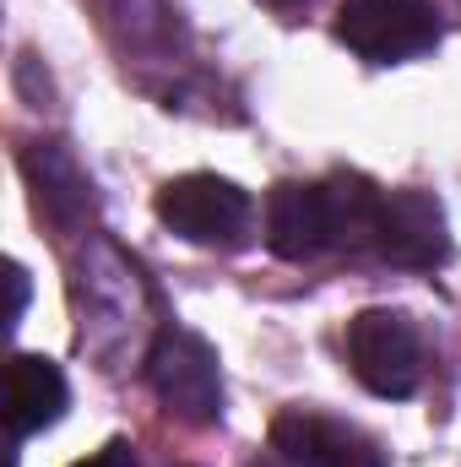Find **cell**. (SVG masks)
I'll list each match as a JSON object with an SVG mask.
<instances>
[{
	"label": "cell",
	"instance_id": "obj_9",
	"mask_svg": "<svg viewBox=\"0 0 461 467\" xmlns=\"http://www.w3.org/2000/svg\"><path fill=\"white\" fill-rule=\"evenodd\" d=\"M5 402H11V435L16 441L49 430L66 413V402H71L60 364L44 358V353H16L11 358V375H5Z\"/></svg>",
	"mask_w": 461,
	"mask_h": 467
},
{
	"label": "cell",
	"instance_id": "obj_1",
	"mask_svg": "<svg viewBox=\"0 0 461 467\" xmlns=\"http://www.w3.org/2000/svg\"><path fill=\"white\" fill-rule=\"evenodd\" d=\"M152 207H158L163 229H174L201 250H239V244H250V229H255L250 191H239L223 174H179L158 191Z\"/></svg>",
	"mask_w": 461,
	"mask_h": 467
},
{
	"label": "cell",
	"instance_id": "obj_11",
	"mask_svg": "<svg viewBox=\"0 0 461 467\" xmlns=\"http://www.w3.org/2000/svg\"><path fill=\"white\" fill-rule=\"evenodd\" d=\"M77 467H136V457H130V446H125V441H109L104 451H93V457H82Z\"/></svg>",
	"mask_w": 461,
	"mask_h": 467
},
{
	"label": "cell",
	"instance_id": "obj_4",
	"mask_svg": "<svg viewBox=\"0 0 461 467\" xmlns=\"http://www.w3.org/2000/svg\"><path fill=\"white\" fill-rule=\"evenodd\" d=\"M347 364L374 397L402 402L424 380V343L402 310H358L347 321Z\"/></svg>",
	"mask_w": 461,
	"mask_h": 467
},
{
	"label": "cell",
	"instance_id": "obj_10",
	"mask_svg": "<svg viewBox=\"0 0 461 467\" xmlns=\"http://www.w3.org/2000/svg\"><path fill=\"white\" fill-rule=\"evenodd\" d=\"M98 22L125 60H169L179 44V22L169 0H93Z\"/></svg>",
	"mask_w": 461,
	"mask_h": 467
},
{
	"label": "cell",
	"instance_id": "obj_12",
	"mask_svg": "<svg viewBox=\"0 0 461 467\" xmlns=\"http://www.w3.org/2000/svg\"><path fill=\"white\" fill-rule=\"evenodd\" d=\"M22 305H27V272L11 266V327L22 321Z\"/></svg>",
	"mask_w": 461,
	"mask_h": 467
},
{
	"label": "cell",
	"instance_id": "obj_2",
	"mask_svg": "<svg viewBox=\"0 0 461 467\" xmlns=\"http://www.w3.org/2000/svg\"><path fill=\"white\" fill-rule=\"evenodd\" d=\"M147 386L158 402L185 419V424H218L223 413V375H218V348L201 332L163 327L158 343L147 348Z\"/></svg>",
	"mask_w": 461,
	"mask_h": 467
},
{
	"label": "cell",
	"instance_id": "obj_3",
	"mask_svg": "<svg viewBox=\"0 0 461 467\" xmlns=\"http://www.w3.org/2000/svg\"><path fill=\"white\" fill-rule=\"evenodd\" d=\"M435 0H343L337 38L369 66H402L440 44Z\"/></svg>",
	"mask_w": 461,
	"mask_h": 467
},
{
	"label": "cell",
	"instance_id": "obj_8",
	"mask_svg": "<svg viewBox=\"0 0 461 467\" xmlns=\"http://www.w3.org/2000/svg\"><path fill=\"white\" fill-rule=\"evenodd\" d=\"M27 185H33V207L38 218H49L55 229H77L93 213V180L77 169V158L55 141H38L27 152Z\"/></svg>",
	"mask_w": 461,
	"mask_h": 467
},
{
	"label": "cell",
	"instance_id": "obj_14",
	"mask_svg": "<svg viewBox=\"0 0 461 467\" xmlns=\"http://www.w3.org/2000/svg\"><path fill=\"white\" fill-rule=\"evenodd\" d=\"M250 467H293V462H250Z\"/></svg>",
	"mask_w": 461,
	"mask_h": 467
},
{
	"label": "cell",
	"instance_id": "obj_6",
	"mask_svg": "<svg viewBox=\"0 0 461 467\" xmlns=\"http://www.w3.org/2000/svg\"><path fill=\"white\" fill-rule=\"evenodd\" d=\"M271 451L293 467H385V451L369 430L315 408H282L271 419Z\"/></svg>",
	"mask_w": 461,
	"mask_h": 467
},
{
	"label": "cell",
	"instance_id": "obj_5",
	"mask_svg": "<svg viewBox=\"0 0 461 467\" xmlns=\"http://www.w3.org/2000/svg\"><path fill=\"white\" fill-rule=\"evenodd\" d=\"M369 250L391 266L407 272H435L451 255V234H446V213L429 191H385L380 213H374V239Z\"/></svg>",
	"mask_w": 461,
	"mask_h": 467
},
{
	"label": "cell",
	"instance_id": "obj_7",
	"mask_svg": "<svg viewBox=\"0 0 461 467\" xmlns=\"http://www.w3.org/2000/svg\"><path fill=\"white\" fill-rule=\"evenodd\" d=\"M266 244L282 261H310L321 250H337V213L326 180L321 185L282 180L266 191Z\"/></svg>",
	"mask_w": 461,
	"mask_h": 467
},
{
	"label": "cell",
	"instance_id": "obj_13",
	"mask_svg": "<svg viewBox=\"0 0 461 467\" xmlns=\"http://www.w3.org/2000/svg\"><path fill=\"white\" fill-rule=\"evenodd\" d=\"M261 5H271V11H299L304 0H261Z\"/></svg>",
	"mask_w": 461,
	"mask_h": 467
}]
</instances>
